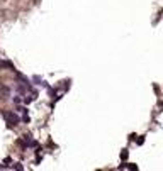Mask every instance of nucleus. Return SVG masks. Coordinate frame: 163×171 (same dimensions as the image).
I'll list each match as a JSON object with an SVG mask.
<instances>
[{"label":"nucleus","mask_w":163,"mask_h":171,"mask_svg":"<svg viewBox=\"0 0 163 171\" xmlns=\"http://www.w3.org/2000/svg\"><path fill=\"white\" fill-rule=\"evenodd\" d=\"M121 159H127V149H122V152H121Z\"/></svg>","instance_id":"nucleus-5"},{"label":"nucleus","mask_w":163,"mask_h":171,"mask_svg":"<svg viewBox=\"0 0 163 171\" xmlns=\"http://www.w3.org/2000/svg\"><path fill=\"white\" fill-rule=\"evenodd\" d=\"M0 68H7V69H10V71H15V66L10 61H0Z\"/></svg>","instance_id":"nucleus-2"},{"label":"nucleus","mask_w":163,"mask_h":171,"mask_svg":"<svg viewBox=\"0 0 163 171\" xmlns=\"http://www.w3.org/2000/svg\"><path fill=\"white\" fill-rule=\"evenodd\" d=\"M2 117L5 119V122H7V127L9 129H12V127H15L17 124H19V115L14 114L12 110H2Z\"/></svg>","instance_id":"nucleus-1"},{"label":"nucleus","mask_w":163,"mask_h":171,"mask_svg":"<svg viewBox=\"0 0 163 171\" xmlns=\"http://www.w3.org/2000/svg\"><path fill=\"white\" fill-rule=\"evenodd\" d=\"M143 142H144V137H139V139H138V146H141Z\"/></svg>","instance_id":"nucleus-8"},{"label":"nucleus","mask_w":163,"mask_h":171,"mask_svg":"<svg viewBox=\"0 0 163 171\" xmlns=\"http://www.w3.org/2000/svg\"><path fill=\"white\" fill-rule=\"evenodd\" d=\"M32 82L36 83V85H41V86H44V88H49V86H48V83H46L44 80H41L39 76H32Z\"/></svg>","instance_id":"nucleus-3"},{"label":"nucleus","mask_w":163,"mask_h":171,"mask_svg":"<svg viewBox=\"0 0 163 171\" xmlns=\"http://www.w3.org/2000/svg\"><path fill=\"white\" fill-rule=\"evenodd\" d=\"M0 93L4 95V98H7L9 95H10V90H9L7 86H0Z\"/></svg>","instance_id":"nucleus-4"},{"label":"nucleus","mask_w":163,"mask_h":171,"mask_svg":"<svg viewBox=\"0 0 163 171\" xmlns=\"http://www.w3.org/2000/svg\"><path fill=\"white\" fill-rule=\"evenodd\" d=\"M14 168H15V169H19V171H22V169H24V166H22V164H20V163H17V164H15V166H14Z\"/></svg>","instance_id":"nucleus-6"},{"label":"nucleus","mask_w":163,"mask_h":171,"mask_svg":"<svg viewBox=\"0 0 163 171\" xmlns=\"http://www.w3.org/2000/svg\"><path fill=\"white\" fill-rule=\"evenodd\" d=\"M20 102H22V100H20V98L19 97H14V103H15V105H19V103Z\"/></svg>","instance_id":"nucleus-7"}]
</instances>
